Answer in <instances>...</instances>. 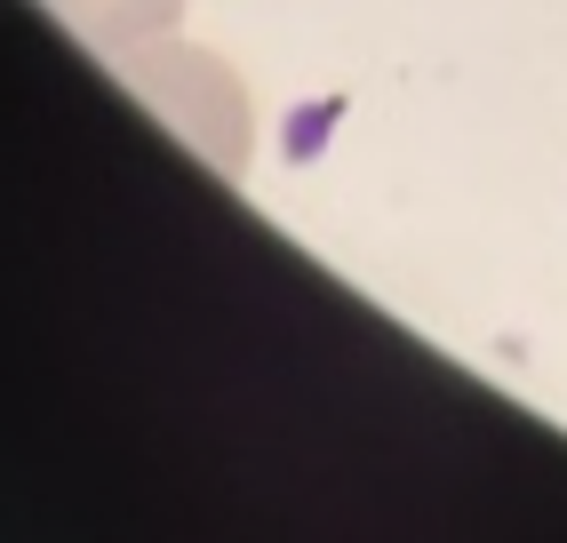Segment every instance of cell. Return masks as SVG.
<instances>
[{"label": "cell", "instance_id": "cell-2", "mask_svg": "<svg viewBox=\"0 0 567 543\" xmlns=\"http://www.w3.org/2000/svg\"><path fill=\"white\" fill-rule=\"evenodd\" d=\"M49 9L81 32V41L96 49V57H136V49H153V41H168L176 32V17H184V0H49Z\"/></svg>", "mask_w": 567, "mask_h": 543}, {"label": "cell", "instance_id": "cell-1", "mask_svg": "<svg viewBox=\"0 0 567 543\" xmlns=\"http://www.w3.org/2000/svg\"><path fill=\"white\" fill-rule=\"evenodd\" d=\"M121 72H128V89H136L144 104L168 112V121L193 136V152H200L208 168H224V176L248 168V104H240V81H233L216 57L176 49V32H168V41L121 57Z\"/></svg>", "mask_w": 567, "mask_h": 543}]
</instances>
